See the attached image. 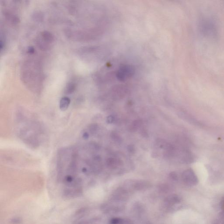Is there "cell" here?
I'll return each instance as SVG.
<instances>
[{
  "instance_id": "obj_1",
  "label": "cell",
  "mask_w": 224,
  "mask_h": 224,
  "mask_svg": "<svg viewBox=\"0 0 224 224\" xmlns=\"http://www.w3.org/2000/svg\"><path fill=\"white\" fill-rule=\"evenodd\" d=\"M134 74V69L132 67L129 65H123L120 67L117 71L116 76L119 81L124 82L130 79Z\"/></svg>"
},
{
  "instance_id": "obj_2",
  "label": "cell",
  "mask_w": 224,
  "mask_h": 224,
  "mask_svg": "<svg viewBox=\"0 0 224 224\" xmlns=\"http://www.w3.org/2000/svg\"><path fill=\"white\" fill-rule=\"evenodd\" d=\"M183 181L187 184L194 185L198 182L197 177L193 170L188 169L183 172L182 174Z\"/></svg>"
},
{
  "instance_id": "obj_3",
  "label": "cell",
  "mask_w": 224,
  "mask_h": 224,
  "mask_svg": "<svg viewBox=\"0 0 224 224\" xmlns=\"http://www.w3.org/2000/svg\"><path fill=\"white\" fill-rule=\"evenodd\" d=\"M122 163V161L120 159L114 158H108L106 161V166L111 170L116 169L118 166L121 165Z\"/></svg>"
},
{
  "instance_id": "obj_4",
  "label": "cell",
  "mask_w": 224,
  "mask_h": 224,
  "mask_svg": "<svg viewBox=\"0 0 224 224\" xmlns=\"http://www.w3.org/2000/svg\"><path fill=\"white\" fill-rule=\"evenodd\" d=\"M71 103V100L68 97H64L60 100V109L61 111H64L69 107Z\"/></svg>"
},
{
  "instance_id": "obj_5",
  "label": "cell",
  "mask_w": 224,
  "mask_h": 224,
  "mask_svg": "<svg viewBox=\"0 0 224 224\" xmlns=\"http://www.w3.org/2000/svg\"><path fill=\"white\" fill-rule=\"evenodd\" d=\"M142 125V121L140 120H135L131 125L130 127V131L132 132L136 131Z\"/></svg>"
},
{
  "instance_id": "obj_6",
  "label": "cell",
  "mask_w": 224,
  "mask_h": 224,
  "mask_svg": "<svg viewBox=\"0 0 224 224\" xmlns=\"http://www.w3.org/2000/svg\"><path fill=\"white\" fill-rule=\"evenodd\" d=\"M111 138L112 140L114 141L115 142L120 143L121 142V138L120 136L115 132H113L111 134Z\"/></svg>"
},
{
  "instance_id": "obj_7",
  "label": "cell",
  "mask_w": 224,
  "mask_h": 224,
  "mask_svg": "<svg viewBox=\"0 0 224 224\" xmlns=\"http://www.w3.org/2000/svg\"><path fill=\"white\" fill-rule=\"evenodd\" d=\"M75 84H70L67 87L65 93L67 94H69L73 93L75 91Z\"/></svg>"
},
{
  "instance_id": "obj_8",
  "label": "cell",
  "mask_w": 224,
  "mask_h": 224,
  "mask_svg": "<svg viewBox=\"0 0 224 224\" xmlns=\"http://www.w3.org/2000/svg\"><path fill=\"white\" fill-rule=\"evenodd\" d=\"M110 224H124V220L121 218H114L111 220Z\"/></svg>"
},
{
  "instance_id": "obj_9",
  "label": "cell",
  "mask_w": 224,
  "mask_h": 224,
  "mask_svg": "<svg viewBox=\"0 0 224 224\" xmlns=\"http://www.w3.org/2000/svg\"><path fill=\"white\" fill-rule=\"evenodd\" d=\"M170 178L173 180H177L178 179V176L176 173L175 172H171L169 175Z\"/></svg>"
},
{
  "instance_id": "obj_10",
  "label": "cell",
  "mask_w": 224,
  "mask_h": 224,
  "mask_svg": "<svg viewBox=\"0 0 224 224\" xmlns=\"http://www.w3.org/2000/svg\"><path fill=\"white\" fill-rule=\"evenodd\" d=\"M115 118L112 115H110L106 118V122L108 123H112L114 122Z\"/></svg>"
},
{
  "instance_id": "obj_11",
  "label": "cell",
  "mask_w": 224,
  "mask_h": 224,
  "mask_svg": "<svg viewBox=\"0 0 224 224\" xmlns=\"http://www.w3.org/2000/svg\"><path fill=\"white\" fill-rule=\"evenodd\" d=\"M97 128H98V125H97V124H93L91 126L90 129L91 132L92 133H94L97 131Z\"/></svg>"
},
{
  "instance_id": "obj_12",
  "label": "cell",
  "mask_w": 224,
  "mask_h": 224,
  "mask_svg": "<svg viewBox=\"0 0 224 224\" xmlns=\"http://www.w3.org/2000/svg\"><path fill=\"white\" fill-rule=\"evenodd\" d=\"M127 150L130 153H134L135 151V147L134 145L131 144L127 146Z\"/></svg>"
},
{
  "instance_id": "obj_13",
  "label": "cell",
  "mask_w": 224,
  "mask_h": 224,
  "mask_svg": "<svg viewBox=\"0 0 224 224\" xmlns=\"http://www.w3.org/2000/svg\"><path fill=\"white\" fill-rule=\"evenodd\" d=\"M28 53L31 54H33L34 52V49L32 47H30L28 49Z\"/></svg>"
},
{
  "instance_id": "obj_14",
  "label": "cell",
  "mask_w": 224,
  "mask_h": 224,
  "mask_svg": "<svg viewBox=\"0 0 224 224\" xmlns=\"http://www.w3.org/2000/svg\"><path fill=\"white\" fill-rule=\"evenodd\" d=\"M83 137L84 139H88V137H89V135L88 134V133H84L83 135Z\"/></svg>"
}]
</instances>
